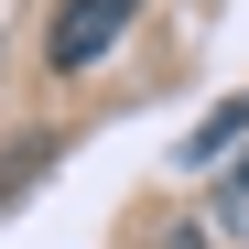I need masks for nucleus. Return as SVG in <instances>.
Wrapping results in <instances>:
<instances>
[{"label":"nucleus","instance_id":"20e7f679","mask_svg":"<svg viewBox=\"0 0 249 249\" xmlns=\"http://www.w3.org/2000/svg\"><path fill=\"white\" fill-rule=\"evenodd\" d=\"M162 249H206V238H195V228H174V238H162Z\"/></svg>","mask_w":249,"mask_h":249},{"label":"nucleus","instance_id":"f03ea898","mask_svg":"<svg viewBox=\"0 0 249 249\" xmlns=\"http://www.w3.org/2000/svg\"><path fill=\"white\" fill-rule=\"evenodd\" d=\"M238 130H249V98H238V108H217V119H206V130H195V141H184V162H217V152H228V141H238Z\"/></svg>","mask_w":249,"mask_h":249},{"label":"nucleus","instance_id":"f257e3e1","mask_svg":"<svg viewBox=\"0 0 249 249\" xmlns=\"http://www.w3.org/2000/svg\"><path fill=\"white\" fill-rule=\"evenodd\" d=\"M130 11H141V0H65V11H54V65H65V76H87L119 33H130Z\"/></svg>","mask_w":249,"mask_h":249},{"label":"nucleus","instance_id":"7ed1b4c3","mask_svg":"<svg viewBox=\"0 0 249 249\" xmlns=\"http://www.w3.org/2000/svg\"><path fill=\"white\" fill-rule=\"evenodd\" d=\"M217 217H228V228L249 238V152H238V162H228V174H217Z\"/></svg>","mask_w":249,"mask_h":249}]
</instances>
